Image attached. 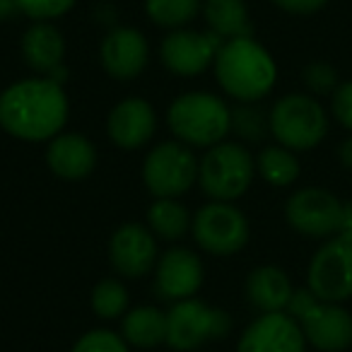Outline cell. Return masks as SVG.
<instances>
[{
    "label": "cell",
    "instance_id": "6da1fadb",
    "mask_svg": "<svg viewBox=\"0 0 352 352\" xmlns=\"http://www.w3.org/2000/svg\"><path fill=\"white\" fill-rule=\"evenodd\" d=\"M68 113V94L51 78H27L0 92V128L22 142L54 140Z\"/></svg>",
    "mask_w": 352,
    "mask_h": 352
},
{
    "label": "cell",
    "instance_id": "7a4b0ae2",
    "mask_svg": "<svg viewBox=\"0 0 352 352\" xmlns=\"http://www.w3.org/2000/svg\"><path fill=\"white\" fill-rule=\"evenodd\" d=\"M215 78L225 94L239 104H254L268 97L278 82V65L265 46L254 36L230 39L215 58Z\"/></svg>",
    "mask_w": 352,
    "mask_h": 352
},
{
    "label": "cell",
    "instance_id": "3957f363",
    "mask_svg": "<svg viewBox=\"0 0 352 352\" xmlns=\"http://www.w3.org/2000/svg\"><path fill=\"white\" fill-rule=\"evenodd\" d=\"M166 126L188 147H215L232 131V109L210 92H186L171 102Z\"/></svg>",
    "mask_w": 352,
    "mask_h": 352
},
{
    "label": "cell",
    "instance_id": "277c9868",
    "mask_svg": "<svg viewBox=\"0 0 352 352\" xmlns=\"http://www.w3.org/2000/svg\"><path fill=\"white\" fill-rule=\"evenodd\" d=\"M256 176V160L239 142L222 140L208 147L198 162V184L210 201L234 203L251 188Z\"/></svg>",
    "mask_w": 352,
    "mask_h": 352
},
{
    "label": "cell",
    "instance_id": "5b68a950",
    "mask_svg": "<svg viewBox=\"0 0 352 352\" xmlns=\"http://www.w3.org/2000/svg\"><path fill=\"white\" fill-rule=\"evenodd\" d=\"M270 135L292 152L314 150L328 135V113L311 94H285L270 109Z\"/></svg>",
    "mask_w": 352,
    "mask_h": 352
},
{
    "label": "cell",
    "instance_id": "8992f818",
    "mask_svg": "<svg viewBox=\"0 0 352 352\" xmlns=\"http://www.w3.org/2000/svg\"><path fill=\"white\" fill-rule=\"evenodd\" d=\"M232 318L225 309L191 297L176 302L166 314V345L176 352H191L230 333Z\"/></svg>",
    "mask_w": 352,
    "mask_h": 352
},
{
    "label": "cell",
    "instance_id": "52a82bcc",
    "mask_svg": "<svg viewBox=\"0 0 352 352\" xmlns=\"http://www.w3.org/2000/svg\"><path fill=\"white\" fill-rule=\"evenodd\" d=\"M142 182L155 198L184 196L198 182L196 155L179 140L160 142L142 162Z\"/></svg>",
    "mask_w": 352,
    "mask_h": 352
},
{
    "label": "cell",
    "instance_id": "ba28073f",
    "mask_svg": "<svg viewBox=\"0 0 352 352\" xmlns=\"http://www.w3.org/2000/svg\"><path fill=\"white\" fill-rule=\"evenodd\" d=\"M193 239L210 256H234L249 244V220L234 203L210 201L193 215Z\"/></svg>",
    "mask_w": 352,
    "mask_h": 352
},
{
    "label": "cell",
    "instance_id": "9c48e42d",
    "mask_svg": "<svg viewBox=\"0 0 352 352\" xmlns=\"http://www.w3.org/2000/svg\"><path fill=\"white\" fill-rule=\"evenodd\" d=\"M307 287L321 302L352 299V239L331 236L311 256L307 270Z\"/></svg>",
    "mask_w": 352,
    "mask_h": 352
},
{
    "label": "cell",
    "instance_id": "30bf717a",
    "mask_svg": "<svg viewBox=\"0 0 352 352\" xmlns=\"http://www.w3.org/2000/svg\"><path fill=\"white\" fill-rule=\"evenodd\" d=\"M342 201L328 188L307 186L294 191L285 203L287 225L309 239H331L338 234Z\"/></svg>",
    "mask_w": 352,
    "mask_h": 352
},
{
    "label": "cell",
    "instance_id": "8fae6325",
    "mask_svg": "<svg viewBox=\"0 0 352 352\" xmlns=\"http://www.w3.org/2000/svg\"><path fill=\"white\" fill-rule=\"evenodd\" d=\"M225 41L217 34L196 30H171L160 46V60L169 73L193 78V75L206 73L210 65H215L217 51Z\"/></svg>",
    "mask_w": 352,
    "mask_h": 352
},
{
    "label": "cell",
    "instance_id": "7c38bea8",
    "mask_svg": "<svg viewBox=\"0 0 352 352\" xmlns=\"http://www.w3.org/2000/svg\"><path fill=\"white\" fill-rule=\"evenodd\" d=\"M307 338L287 311L261 314L244 328L236 352H307Z\"/></svg>",
    "mask_w": 352,
    "mask_h": 352
},
{
    "label": "cell",
    "instance_id": "4fadbf2b",
    "mask_svg": "<svg viewBox=\"0 0 352 352\" xmlns=\"http://www.w3.org/2000/svg\"><path fill=\"white\" fill-rule=\"evenodd\" d=\"M109 261L123 278H142L157 265V239L150 227L128 222L109 239Z\"/></svg>",
    "mask_w": 352,
    "mask_h": 352
},
{
    "label": "cell",
    "instance_id": "5bb4252c",
    "mask_svg": "<svg viewBox=\"0 0 352 352\" xmlns=\"http://www.w3.org/2000/svg\"><path fill=\"white\" fill-rule=\"evenodd\" d=\"M203 285V263L188 249H169L155 265V292L166 302L196 297Z\"/></svg>",
    "mask_w": 352,
    "mask_h": 352
},
{
    "label": "cell",
    "instance_id": "9a60e30c",
    "mask_svg": "<svg viewBox=\"0 0 352 352\" xmlns=\"http://www.w3.org/2000/svg\"><path fill=\"white\" fill-rule=\"evenodd\" d=\"M102 65L113 80H133L145 70L150 60V46L142 32L133 27H113L99 49Z\"/></svg>",
    "mask_w": 352,
    "mask_h": 352
},
{
    "label": "cell",
    "instance_id": "2e32d148",
    "mask_svg": "<svg viewBox=\"0 0 352 352\" xmlns=\"http://www.w3.org/2000/svg\"><path fill=\"white\" fill-rule=\"evenodd\" d=\"M299 326L318 352H345L352 345V314L338 302H318L299 318Z\"/></svg>",
    "mask_w": 352,
    "mask_h": 352
},
{
    "label": "cell",
    "instance_id": "e0dca14e",
    "mask_svg": "<svg viewBox=\"0 0 352 352\" xmlns=\"http://www.w3.org/2000/svg\"><path fill=\"white\" fill-rule=\"evenodd\" d=\"M155 128L157 113L152 104L142 97H128L118 102L107 118L109 140L121 150H138V147L147 145L150 138L155 135Z\"/></svg>",
    "mask_w": 352,
    "mask_h": 352
},
{
    "label": "cell",
    "instance_id": "ac0fdd59",
    "mask_svg": "<svg viewBox=\"0 0 352 352\" xmlns=\"http://www.w3.org/2000/svg\"><path fill=\"white\" fill-rule=\"evenodd\" d=\"M46 164L63 182H82L97 166V150L82 133H58L46 147Z\"/></svg>",
    "mask_w": 352,
    "mask_h": 352
},
{
    "label": "cell",
    "instance_id": "d6986e66",
    "mask_svg": "<svg viewBox=\"0 0 352 352\" xmlns=\"http://www.w3.org/2000/svg\"><path fill=\"white\" fill-rule=\"evenodd\" d=\"M22 56L34 73L49 78L65 58V39L60 30H56L51 22H34L22 36Z\"/></svg>",
    "mask_w": 352,
    "mask_h": 352
},
{
    "label": "cell",
    "instance_id": "ffe728a7",
    "mask_svg": "<svg viewBox=\"0 0 352 352\" xmlns=\"http://www.w3.org/2000/svg\"><path fill=\"white\" fill-rule=\"evenodd\" d=\"M294 287L280 265H258L246 278V297L261 314L285 311Z\"/></svg>",
    "mask_w": 352,
    "mask_h": 352
},
{
    "label": "cell",
    "instance_id": "44dd1931",
    "mask_svg": "<svg viewBox=\"0 0 352 352\" xmlns=\"http://www.w3.org/2000/svg\"><path fill=\"white\" fill-rule=\"evenodd\" d=\"M201 12L208 22V30L222 41L254 36V25L244 0H203Z\"/></svg>",
    "mask_w": 352,
    "mask_h": 352
},
{
    "label": "cell",
    "instance_id": "7402d4cb",
    "mask_svg": "<svg viewBox=\"0 0 352 352\" xmlns=\"http://www.w3.org/2000/svg\"><path fill=\"white\" fill-rule=\"evenodd\" d=\"M121 336L128 345L150 350L166 342V314L157 307H133L123 316Z\"/></svg>",
    "mask_w": 352,
    "mask_h": 352
},
{
    "label": "cell",
    "instance_id": "603a6c76",
    "mask_svg": "<svg viewBox=\"0 0 352 352\" xmlns=\"http://www.w3.org/2000/svg\"><path fill=\"white\" fill-rule=\"evenodd\" d=\"M191 225V215L176 198H155V203L147 208V227L164 241L184 239Z\"/></svg>",
    "mask_w": 352,
    "mask_h": 352
},
{
    "label": "cell",
    "instance_id": "cb8c5ba5",
    "mask_svg": "<svg viewBox=\"0 0 352 352\" xmlns=\"http://www.w3.org/2000/svg\"><path fill=\"white\" fill-rule=\"evenodd\" d=\"M256 171L270 186L287 188L299 179L302 164H299L297 155L292 150H287L283 145H270L263 147L261 155L256 157Z\"/></svg>",
    "mask_w": 352,
    "mask_h": 352
},
{
    "label": "cell",
    "instance_id": "d4e9b609",
    "mask_svg": "<svg viewBox=\"0 0 352 352\" xmlns=\"http://www.w3.org/2000/svg\"><path fill=\"white\" fill-rule=\"evenodd\" d=\"M203 10V0H145V12L157 27L182 30Z\"/></svg>",
    "mask_w": 352,
    "mask_h": 352
},
{
    "label": "cell",
    "instance_id": "484cf974",
    "mask_svg": "<svg viewBox=\"0 0 352 352\" xmlns=\"http://www.w3.org/2000/svg\"><path fill=\"white\" fill-rule=\"evenodd\" d=\"M92 309L104 321H113V318L126 316L128 289L123 287V283H118V280H113V278L102 280V283H97L92 289Z\"/></svg>",
    "mask_w": 352,
    "mask_h": 352
},
{
    "label": "cell",
    "instance_id": "4316f807",
    "mask_svg": "<svg viewBox=\"0 0 352 352\" xmlns=\"http://www.w3.org/2000/svg\"><path fill=\"white\" fill-rule=\"evenodd\" d=\"M232 131L246 142H261L270 133V116L258 104H239L232 109Z\"/></svg>",
    "mask_w": 352,
    "mask_h": 352
},
{
    "label": "cell",
    "instance_id": "83f0119b",
    "mask_svg": "<svg viewBox=\"0 0 352 352\" xmlns=\"http://www.w3.org/2000/svg\"><path fill=\"white\" fill-rule=\"evenodd\" d=\"M302 82L311 97H333L336 89L340 87V75L326 60H311L302 70Z\"/></svg>",
    "mask_w": 352,
    "mask_h": 352
},
{
    "label": "cell",
    "instance_id": "f1b7e54d",
    "mask_svg": "<svg viewBox=\"0 0 352 352\" xmlns=\"http://www.w3.org/2000/svg\"><path fill=\"white\" fill-rule=\"evenodd\" d=\"M70 352H131V345L109 328H94L80 336Z\"/></svg>",
    "mask_w": 352,
    "mask_h": 352
},
{
    "label": "cell",
    "instance_id": "f546056e",
    "mask_svg": "<svg viewBox=\"0 0 352 352\" xmlns=\"http://www.w3.org/2000/svg\"><path fill=\"white\" fill-rule=\"evenodd\" d=\"M15 3H17V12H22L30 20L51 22L73 10L78 0H15Z\"/></svg>",
    "mask_w": 352,
    "mask_h": 352
},
{
    "label": "cell",
    "instance_id": "4dcf8cb0",
    "mask_svg": "<svg viewBox=\"0 0 352 352\" xmlns=\"http://www.w3.org/2000/svg\"><path fill=\"white\" fill-rule=\"evenodd\" d=\"M331 109H333L336 121L352 133V80L340 82V87H338L336 94L331 97Z\"/></svg>",
    "mask_w": 352,
    "mask_h": 352
},
{
    "label": "cell",
    "instance_id": "1f68e13d",
    "mask_svg": "<svg viewBox=\"0 0 352 352\" xmlns=\"http://www.w3.org/2000/svg\"><path fill=\"white\" fill-rule=\"evenodd\" d=\"M318 302H321V299H318L309 287H297L292 292V297H289V304H287V309H285V311H287L294 321H299V318L307 316V314L311 311Z\"/></svg>",
    "mask_w": 352,
    "mask_h": 352
},
{
    "label": "cell",
    "instance_id": "d6a6232c",
    "mask_svg": "<svg viewBox=\"0 0 352 352\" xmlns=\"http://www.w3.org/2000/svg\"><path fill=\"white\" fill-rule=\"evenodd\" d=\"M328 0H273V6L289 15H314L323 10Z\"/></svg>",
    "mask_w": 352,
    "mask_h": 352
},
{
    "label": "cell",
    "instance_id": "836d02e7",
    "mask_svg": "<svg viewBox=\"0 0 352 352\" xmlns=\"http://www.w3.org/2000/svg\"><path fill=\"white\" fill-rule=\"evenodd\" d=\"M338 236H345V239H352V201L342 203L340 225H338Z\"/></svg>",
    "mask_w": 352,
    "mask_h": 352
},
{
    "label": "cell",
    "instance_id": "e575fe53",
    "mask_svg": "<svg viewBox=\"0 0 352 352\" xmlns=\"http://www.w3.org/2000/svg\"><path fill=\"white\" fill-rule=\"evenodd\" d=\"M338 160H340V164L345 166V169L352 171V135L340 142V147H338Z\"/></svg>",
    "mask_w": 352,
    "mask_h": 352
},
{
    "label": "cell",
    "instance_id": "d590c367",
    "mask_svg": "<svg viewBox=\"0 0 352 352\" xmlns=\"http://www.w3.org/2000/svg\"><path fill=\"white\" fill-rule=\"evenodd\" d=\"M15 12H17V3H15V0H0V22L10 20Z\"/></svg>",
    "mask_w": 352,
    "mask_h": 352
}]
</instances>
